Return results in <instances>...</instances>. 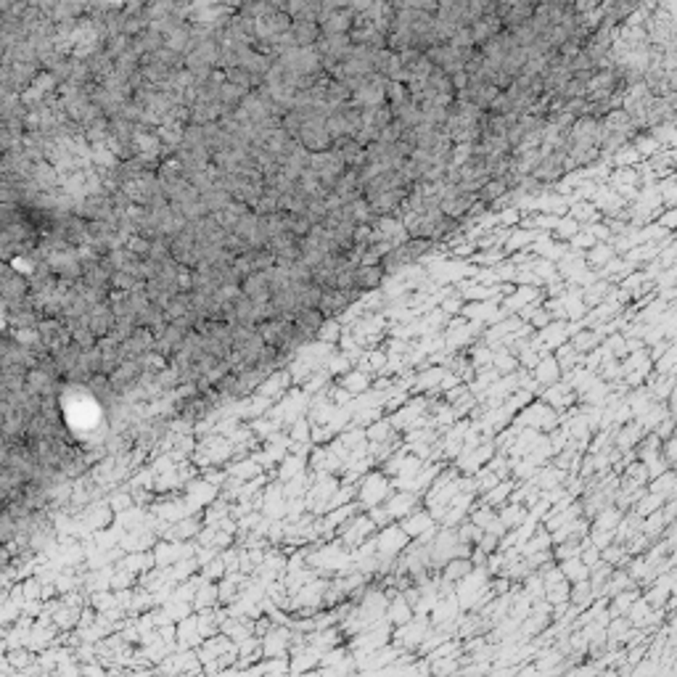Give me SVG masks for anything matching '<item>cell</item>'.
Segmentation results:
<instances>
[{
	"label": "cell",
	"mask_w": 677,
	"mask_h": 677,
	"mask_svg": "<svg viewBox=\"0 0 677 677\" xmlns=\"http://www.w3.org/2000/svg\"><path fill=\"white\" fill-rule=\"evenodd\" d=\"M296 141L302 143L307 151H312V154L315 151H328L334 146V138H331V132L325 127V117H312V119H307L302 125V130H299Z\"/></svg>",
	"instance_id": "obj_1"
},
{
	"label": "cell",
	"mask_w": 677,
	"mask_h": 677,
	"mask_svg": "<svg viewBox=\"0 0 677 677\" xmlns=\"http://www.w3.org/2000/svg\"><path fill=\"white\" fill-rule=\"evenodd\" d=\"M156 344V336L151 328H146V325H135L132 328V334L122 341V352H125V357H138V354H146L151 352Z\"/></svg>",
	"instance_id": "obj_2"
},
{
	"label": "cell",
	"mask_w": 677,
	"mask_h": 677,
	"mask_svg": "<svg viewBox=\"0 0 677 677\" xmlns=\"http://www.w3.org/2000/svg\"><path fill=\"white\" fill-rule=\"evenodd\" d=\"M336 334H338V323H334V320H328L325 318V323L320 325V331H318V338H323V341H336Z\"/></svg>",
	"instance_id": "obj_12"
},
{
	"label": "cell",
	"mask_w": 677,
	"mask_h": 677,
	"mask_svg": "<svg viewBox=\"0 0 677 677\" xmlns=\"http://www.w3.org/2000/svg\"><path fill=\"white\" fill-rule=\"evenodd\" d=\"M114 328H117V312L112 310V305L109 302L93 305V310H90V331L98 338H103L109 336Z\"/></svg>",
	"instance_id": "obj_4"
},
{
	"label": "cell",
	"mask_w": 677,
	"mask_h": 677,
	"mask_svg": "<svg viewBox=\"0 0 677 677\" xmlns=\"http://www.w3.org/2000/svg\"><path fill=\"white\" fill-rule=\"evenodd\" d=\"M191 310H194V294H191V291H178V294H172L169 305L164 307L167 320H175V318H180V315H188Z\"/></svg>",
	"instance_id": "obj_9"
},
{
	"label": "cell",
	"mask_w": 677,
	"mask_h": 677,
	"mask_svg": "<svg viewBox=\"0 0 677 677\" xmlns=\"http://www.w3.org/2000/svg\"><path fill=\"white\" fill-rule=\"evenodd\" d=\"M291 32H294L299 48H310L312 42H318V24L315 22H294Z\"/></svg>",
	"instance_id": "obj_10"
},
{
	"label": "cell",
	"mask_w": 677,
	"mask_h": 677,
	"mask_svg": "<svg viewBox=\"0 0 677 677\" xmlns=\"http://www.w3.org/2000/svg\"><path fill=\"white\" fill-rule=\"evenodd\" d=\"M384 281V268L381 265H357L354 268V289L357 291H373Z\"/></svg>",
	"instance_id": "obj_6"
},
{
	"label": "cell",
	"mask_w": 677,
	"mask_h": 677,
	"mask_svg": "<svg viewBox=\"0 0 677 677\" xmlns=\"http://www.w3.org/2000/svg\"><path fill=\"white\" fill-rule=\"evenodd\" d=\"M350 11H334V14H325L323 22V32L325 35H341L350 29Z\"/></svg>",
	"instance_id": "obj_11"
},
{
	"label": "cell",
	"mask_w": 677,
	"mask_h": 677,
	"mask_svg": "<svg viewBox=\"0 0 677 677\" xmlns=\"http://www.w3.org/2000/svg\"><path fill=\"white\" fill-rule=\"evenodd\" d=\"M241 291H243L246 296H252L257 305L270 302V299H273V289H270L268 273H265V270H257V273H252V275H246L243 283H241Z\"/></svg>",
	"instance_id": "obj_5"
},
{
	"label": "cell",
	"mask_w": 677,
	"mask_h": 677,
	"mask_svg": "<svg viewBox=\"0 0 677 677\" xmlns=\"http://www.w3.org/2000/svg\"><path fill=\"white\" fill-rule=\"evenodd\" d=\"M249 209H252L249 204H241V201H236V198H233V204H230V207H225L223 212H217L214 217H217V223L225 228V230H230V233H233V228L239 225V220Z\"/></svg>",
	"instance_id": "obj_8"
},
{
	"label": "cell",
	"mask_w": 677,
	"mask_h": 677,
	"mask_svg": "<svg viewBox=\"0 0 677 677\" xmlns=\"http://www.w3.org/2000/svg\"><path fill=\"white\" fill-rule=\"evenodd\" d=\"M185 341V331L183 328H178L175 323H167V328L156 336V344H154V352H159L162 357H167V360H172L175 354L180 352V347H183Z\"/></svg>",
	"instance_id": "obj_3"
},
{
	"label": "cell",
	"mask_w": 677,
	"mask_h": 677,
	"mask_svg": "<svg viewBox=\"0 0 677 677\" xmlns=\"http://www.w3.org/2000/svg\"><path fill=\"white\" fill-rule=\"evenodd\" d=\"M270 3H273V6H286L289 0H270Z\"/></svg>",
	"instance_id": "obj_13"
},
{
	"label": "cell",
	"mask_w": 677,
	"mask_h": 677,
	"mask_svg": "<svg viewBox=\"0 0 677 677\" xmlns=\"http://www.w3.org/2000/svg\"><path fill=\"white\" fill-rule=\"evenodd\" d=\"M83 352L85 350L74 341V338H71L67 347H61L58 352H53V360H56V368H58V373H61V379H67V373L80 363Z\"/></svg>",
	"instance_id": "obj_7"
}]
</instances>
